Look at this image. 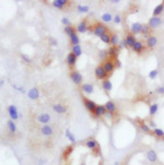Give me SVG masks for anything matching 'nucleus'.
Returning <instances> with one entry per match:
<instances>
[{
	"instance_id": "obj_22",
	"label": "nucleus",
	"mask_w": 164,
	"mask_h": 165,
	"mask_svg": "<svg viewBox=\"0 0 164 165\" xmlns=\"http://www.w3.org/2000/svg\"><path fill=\"white\" fill-rule=\"evenodd\" d=\"M7 125H8L9 132H10L11 135H14L15 132H16V125L14 124V120H8Z\"/></svg>"
},
{
	"instance_id": "obj_44",
	"label": "nucleus",
	"mask_w": 164,
	"mask_h": 165,
	"mask_svg": "<svg viewBox=\"0 0 164 165\" xmlns=\"http://www.w3.org/2000/svg\"><path fill=\"white\" fill-rule=\"evenodd\" d=\"M21 58L24 60L25 62H31V58L27 55H25V54H22V55H21Z\"/></svg>"
},
{
	"instance_id": "obj_31",
	"label": "nucleus",
	"mask_w": 164,
	"mask_h": 165,
	"mask_svg": "<svg viewBox=\"0 0 164 165\" xmlns=\"http://www.w3.org/2000/svg\"><path fill=\"white\" fill-rule=\"evenodd\" d=\"M66 137H67V139L70 141V142H72V143H75V136L72 135V132L70 131L69 129H67L66 130Z\"/></svg>"
},
{
	"instance_id": "obj_53",
	"label": "nucleus",
	"mask_w": 164,
	"mask_h": 165,
	"mask_svg": "<svg viewBox=\"0 0 164 165\" xmlns=\"http://www.w3.org/2000/svg\"><path fill=\"white\" fill-rule=\"evenodd\" d=\"M3 84H5V79H3V78H1V79H0V85H1V86H3Z\"/></svg>"
},
{
	"instance_id": "obj_2",
	"label": "nucleus",
	"mask_w": 164,
	"mask_h": 165,
	"mask_svg": "<svg viewBox=\"0 0 164 165\" xmlns=\"http://www.w3.org/2000/svg\"><path fill=\"white\" fill-rule=\"evenodd\" d=\"M94 73H95V77L97 78V79H105L106 77H107V72L105 71V69L103 68V66H97L96 68H95V71H94Z\"/></svg>"
},
{
	"instance_id": "obj_57",
	"label": "nucleus",
	"mask_w": 164,
	"mask_h": 165,
	"mask_svg": "<svg viewBox=\"0 0 164 165\" xmlns=\"http://www.w3.org/2000/svg\"><path fill=\"white\" fill-rule=\"evenodd\" d=\"M80 165H85V164H84V163H82V164H80Z\"/></svg>"
},
{
	"instance_id": "obj_20",
	"label": "nucleus",
	"mask_w": 164,
	"mask_h": 165,
	"mask_svg": "<svg viewBox=\"0 0 164 165\" xmlns=\"http://www.w3.org/2000/svg\"><path fill=\"white\" fill-rule=\"evenodd\" d=\"M88 30H89V27H88L85 21H81L79 24H78V26H77V31H78L79 33H85Z\"/></svg>"
},
{
	"instance_id": "obj_47",
	"label": "nucleus",
	"mask_w": 164,
	"mask_h": 165,
	"mask_svg": "<svg viewBox=\"0 0 164 165\" xmlns=\"http://www.w3.org/2000/svg\"><path fill=\"white\" fill-rule=\"evenodd\" d=\"M156 92H158L159 94H164V86H159V88L156 89Z\"/></svg>"
},
{
	"instance_id": "obj_34",
	"label": "nucleus",
	"mask_w": 164,
	"mask_h": 165,
	"mask_svg": "<svg viewBox=\"0 0 164 165\" xmlns=\"http://www.w3.org/2000/svg\"><path fill=\"white\" fill-rule=\"evenodd\" d=\"M99 58H101V59L106 60V58L108 57V51H107L106 49L99 50Z\"/></svg>"
},
{
	"instance_id": "obj_10",
	"label": "nucleus",
	"mask_w": 164,
	"mask_h": 165,
	"mask_svg": "<svg viewBox=\"0 0 164 165\" xmlns=\"http://www.w3.org/2000/svg\"><path fill=\"white\" fill-rule=\"evenodd\" d=\"M142 29H143V25L141 24V23H139V22H134V23H132L131 26H130V30H131V32H132L134 34H139V33H141V32H142Z\"/></svg>"
},
{
	"instance_id": "obj_46",
	"label": "nucleus",
	"mask_w": 164,
	"mask_h": 165,
	"mask_svg": "<svg viewBox=\"0 0 164 165\" xmlns=\"http://www.w3.org/2000/svg\"><path fill=\"white\" fill-rule=\"evenodd\" d=\"M49 42H50V45L51 46H57V40H55L54 37H50Z\"/></svg>"
},
{
	"instance_id": "obj_49",
	"label": "nucleus",
	"mask_w": 164,
	"mask_h": 165,
	"mask_svg": "<svg viewBox=\"0 0 164 165\" xmlns=\"http://www.w3.org/2000/svg\"><path fill=\"white\" fill-rule=\"evenodd\" d=\"M115 66L118 67V68H121V62H120L118 59H116V61H115Z\"/></svg>"
},
{
	"instance_id": "obj_23",
	"label": "nucleus",
	"mask_w": 164,
	"mask_h": 165,
	"mask_svg": "<svg viewBox=\"0 0 164 165\" xmlns=\"http://www.w3.org/2000/svg\"><path fill=\"white\" fill-rule=\"evenodd\" d=\"M105 108H106L107 112L112 113V114L116 112V105H115L114 102H112V101H108V102L105 104Z\"/></svg>"
},
{
	"instance_id": "obj_37",
	"label": "nucleus",
	"mask_w": 164,
	"mask_h": 165,
	"mask_svg": "<svg viewBox=\"0 0 164 165\" xmlns=\"http://www.w3.org/2000/svg\"><path fill=\"white\" fill-rule=\"evenodd\" d=\"M150 31H151V29H150V26L149 25H143V29H142V34L144 35V37H147V36L149 35V33H150Z\"/></svg>"
},
{
	"instance_id": "obj_1",
	"label": "nucleus",
	"mask_w": 164,
	"mask_h": 165,
	"mask_svg": "<svg viewBox=\"0 0 164 165\" xmlns=\"http://www.w3.org/2000/svg\"><path fill=\"white\" fill-rule=\"evenodd\" d=\"M106 31H107V27H106V26H104V25L101 24V23H97V24H95L94 29H93V33H94L97 37L101 38L104 34H106Z\"/></svg>"
},
{
	"instance_id": "obj_39",
	"label": "nucleus",
	"mask_w": 164,
	"mask_h": 165,
	"mask_svg": "<svg viewBox=\"0 0 164 165\" xmlns=\"http://www.w3.org/2000/svg\"><path fill=\"white\" fill-rule=\"evenodd\" d=\"M140 128H141V130H142V131L147 132V134L151 132V129H150V127L147 125V124H141V125H140Z\"/></svg>"
},
{
	"instance_id": "obj_55",
	"label": "nucleus",
	"mask_w": 164,
	"mask_h": 165,
	"mask_svg": "<svg viewBox=\"0 0 164 165\" xmlns=\"http://www.w3.org/2000/svg\"><path fill=\"white\" fill-rule=\"evenodd\" d=\"M110 2H113V3H117V2H118V0H112Z\"/></svg>"
},
{
	"instance_id": "obj_3",
	"label": "nucleus",
	"mask_w": 164,
	"mask_h": 165,
	"mask_svg": "<svg viewBox=\"0 0 164 165\" xmlns=\"http://www.w3.org/2000/svg\"><path fill=\"white\" fill-rule=\"evenodd\" d=\"M40 134L45 137H50V136L54 135V129H53V127L50 125H44L42 126L40 128Z\"/></svg>"
},
{
	"instance_id": "obj_41",
	"label": "nucleus",
	"mask_w": 164,
	"mask_h": 165,
	"mask_svg": "<svg viewBox=\"0 0 164 165\" xmlns=\"http://www.w3.org/2000/svg\"><path fill=\"white\" fill-rule=\"evenodd\" d=\"M158 70L156 69H154V70H152V71H150L149 72V78L150 79H155L156 78V75H158Z\"/></svg>"
},
{
	"instance_id": "obj_40",
	"label": "nucleus",
	"mask_w": 164,
	"mask_h": 165,
	"mask_svg": "<svg viewBox=\"0 0 164 165\" xmlns=\"http://www.w3.org/2000/svg\"><path fill=\"white\" fill-rule=\"evenodd\" d=\"M78 10H79V12H83V13H86V12L89 11V7H88V5H78Z\"/></svg>"
},
{
	"instance_id": "obj_11",
	"label": "nucleus",
	"mask_w": 164,
	"mask_h": 165,
	"mask_svg": "<svg viewBox=\"0 0 164 165\" xmlns=\"http://www.w3.org/2000/svg\"><path fill=\"white\" fill-rule=\"evenodd\" d=\"M107 113V110L105 108V105H97L96 108L94 110V115L95 117H101V116H104Z\"/></svg>"
},
{
	"instance_id": "obj_14",
	"label": "nucleus",
	"mask_w": 164,
	"mask_h": 165,
	"mask_svg": "<svg viewBox=\"0 0 164 165\" xmlns=\"http://www.w3.org/2000/svg\"><path fill=\"white\" fill-rule=\"evenodd\" d=\"M27 96L30 97L31 100H37V99L40 97V91L37 90L36 88H33V89L29 90V92H27Z\"/></svg>"
},
{
	"instance_id": "obj_29",
	"label": "nucleus",
	"mask_w": 164,
	"mask_h": 165,
	"mask_svg": "<svg viewBox=\"0 0 164 165\" xmlns=\"http://www.w3.org/2000/svg\"><path fill=\"white\" fill-rule=\"evenodd\" d=\"M70 42H71V44L73 46L75 45H79V43H80V38H79V36L77 35V34H72V35L70 36Z\"/></svg>"
},
{
	"instance_id": "obj_30",
	"label": "nucleus",
	"mask_w": 164,
	"mask_h": 165,
	"mask_svg": "<svg viewBox=\"0 0 164 165\" xmlns=\"http://www.w3.org/2000/svg\"><path fill=\"white\" fill-rule=\"evenodd\" d=\"M72 53L77 56V58L80 57V56L82 55V49H81V46L80 45H75L72 47Z\"/></svg>"
},
{
	"instance_id": "obj_45",
	"label": "nucleus",
	"mask_w": 164,
	"mask_h": 165,
	"mask_svg": "<svg viewBox=\"0 0 164 165\" xmlns=\"http://www.w3.org/2000/svg\"><path fill=\"white\" fill-rule=\"evenodd\" d=\"M61 23L62 24L65 25V26H69V24H70V21L67 19V18H62L61 19Z\"/></svg>"
},
{
	"instance_id": "obj_13",
	"label": "nucleus",
	"mask_w": 164,
	"mask_h": 165,
	"mask_svg": "<svg viewBox=\"0 0 164 165\" xmlns=\"http://www.w3.org/2000/svg\"><path fill=\"white\" fill-rule=\"evenodd\" d=\"M53 110L57 113V114H65L66 112L68 110V107L65 105H61V104H55L53 106Z\"/></svg>"
},
{
	"instance_id": "obj_51",
	"label": "nucleus",
	"mask_w": 164,
	"mask_h": 165,
	"mask_svg": "<svg viewBox=\"0 0 164 165\" xmlns=\"http://www.w3.org/2000/svg\"><path fill=\"white\" fill-rule=\"evenodd\" d=\"M18 91L21 92V93H25V90H24V88H23V86H19V88H18Z\"/></svg>"
},
{
	"instance_id": "obj_48",
	"label": "nucleus",
	"mask_w": 164,
	"mask_h": 165,
	"mask_svg": "<svg viewBox=\"0 0 164 165\" xmlns=\"http://www.w3.org/2000/svg\"><path fill=\"white\" fill-rule=\"evenodd\" d=\"M127 46V44H126V40H120V43H119V47L120 48H125Z\"/></svg>"
},
{
	"instance_id": "obj_36",
	"label": "nucleus",
	"mask_w": 164,
	"mask_h": 165,
	"mask_svg": "<svg viewBox=\"0 0 164 165\" xmlns=\"http://www.w3.org/2000/svg\"><path fill=\"white\" fill-rule=\"evenodd\" d=\"M65 32H66V34H68L69 36H71L72 34H75V29L72 27V26H65Z\"/></svg>"
},
{
	"instance_id": "obj_32",
	"label": "nucleus",
	"mask_w": 164,
	"mask_h": 165,
	"mask_svg": "<svg viewBox=\"0 0 164 165\" xmlns=\"http://www.w3.org/2000/svg\"><path fill=\"white\" fill-rule=\"evenodd\" d=\"M118 43H119V37L117 34H113L112 35V38H110V44L113 46H116L118 45Z\"/></svg>"
},
{
	"instance_id": "obj_7",
	"label": "nucleus",
	"mask_w": 164,
	"mask_h": 165,
	"mask_svg": "<svg viewBox=\"0 0 164 165\" xmlns=\"http://www.w3.org/2000/svg\"><path fill=\"white\" fill-rule=\"evenodd\" d=\"M103 68L105 69V71L107 72V73H110V72H113L115 69V62L113 60H105L104 62H103Z\"/></svg>"
},
{
	"instance_id": "obj_19",
	"label": "nucleus",
	"mask_w": 164,
	"mask_h": 165,
	"mask_svg": "<svg viewBox=\"0 0 164 165\" xmlns=\"http://www.w3.org/2000/svg\"><path fill=\"white\" fill-rule=\"evenodd\" d=\"M125 40H126L127 47H132V46L134 45V43L137 42V40H136V37H134L132 34H128V35L125 37Z\"/></svg>"
},
{
	"instance_id": "obj_16",
	"label": "nucleus",
	"mask_w": 164,
	"mask_h": 165,
	"mask_svg": "<svg viewBox=\"0 0 164 165\" xmlns=\"http://www.w3.org/2000/svg\"><path fill=\"white\" fill-rule=\"evenodd\" d=\"M85 145L89 148L90 150L94 151L95 149H97L99 148V143H97V141L94 140V139H89V140L85 141Z\"/></svg>"
},
{
	"instance_id": "obj_33",
	"label": "nucleus",
	"mask_w": 164,
	"mask_h": 165,
	"mask_svg": "<svg viewBox=\"0 0 164 165\" xmlns=\"http://www.w3.org/2000/svg\"><path fill=\"white\" fill-rule=\"evenodd\" d=\"M158 110H159V105L158 104H152V105H150V115L153 116L156 114V112H158Z\"/></svg>"
},
{
	"instance_id": "obj_18",
	"label": "nucleus",
	"mask_w": 164,
	"mask_h": 165,
	"mask_svg": "<svg viewBox=\"0 0 164 165\" xmlns=\"http://www.w3.org/2000/svg\"><path fill=\"white\" fill-rule=\"evenodd\" d=\"M107 51H108V56L110 58H116V57L118 56L119 49H118L116 46H110L108 49H107Z\"/></svg>"
},
{
	"instance_id": "obj_4",
	"label": "nucleus",
	"mask_w": 164,
	"mask_h": 165,
	"mask_svg": "<svg viewBox=\"0 0 164 165\" xmlns=\"http://www.w3.org/2000/svg\"><path fill=\"white\" fill-rule=\"evenodd\" d=\"M8 114L11 117V120H16L19 118V112L16 110V106L15 105L8 106Z\"/></svg>"
},
{
	"instance_id": "obj_27",
	"label": "nucleus",
	"mask_w": 164,
	"mask_h": 165,
	"mask_svg": "<svg viewBox=\"0 0 164 165\" xmlns=\"http://www.w3.org/2000/svg\"><path fill=\"white\" fill-rule=\"evenodd\" d=\"M132 49H134L136 53H141L142 49H143V45H142V43L137 40V42L134 43V45L132 46Z\"/></svg>"
},
{
	"instance_id": "obj_17",
	"label": "nucleus",
	"mask_w": 164,
	"mask_h": 165,
	"mask_svg": "<svg viewBox=\"0 0 164 165\" xmlns=\"http://www.w3.org/2000/svg\"><path fill=\"white\" fill-rule=\"evenodd\" d=\"M75 62H77V56L71 51V53H69L68 56H67V64H68L70 67H72V66L75 65Z\"/></svg>"
},
{
	"instance_id": "obj_42",
	"label": "nucleus",
	"mask_w": 164,
	"mask_h": 165,
	"mask_svg": "<svg viewBox=\"0 0 164 165\" xmlns=\"http://www.w3.org/2000/svg\"><path fill=\"white\" fill-rule=\"evenodd\" d=\"M72 149H73V148H72L71 145H69V147H67V148H66V150H65V156L66 157H67V156L72 152Z\"/></svg>"
},
{
	"instance_id": "obj_21",
	"label": "nucleus",
	"mask_w": 164,
	"mask_h": 165,
	"mask_svg": "<svg viewBox=\"0 0 164 165\" xmlns=\"http://www.w3.org/2000/svg\"><path fill=\"white\" fill-rule=\"evenodd\" d=\"M67 3H68L67 0H54L53 1V5L57 9H62Z\"/></svg>"
},
{
	"instance_id": "obj_24",
	"label": "nucleus",
	"mask_w": 164,
	"mask_h": 165,
	"mask_svg": "<svg viewBox=\"0 0 164 165\" xmlns=\"http://www.w3.org/2000/svg\"><path fill=\"white\" fill-rule=\"evenodd\" d=\"M158 44V38L155 37V36H150V37H148V40H147V45H148V47H150V48H152V47H154V46Z\"/></svg>"
},
{
	"instance_id": "obj_15",
	"label": "nucleus",
	"mask_w": 164,
	"mask_h": 165,
	"mask_svg": "<svg viewBox=\"0 0 164 165\" xmlns=\"http://www.w3.org/2000/svg\"><path fill=\"white\" fill-rule=\"evenodd\" d=\"M84 106H85V108L88 110H90V112H93L94 113V110L95 108H96V104H95L93 101H91V100H88V99H85L84 100Z\"/></svg>"
},
{
	"instance_id": "obj_56",
	"label": "nucleus",
	"mask_w": 164,
	"mask_h": 165,
	"mask_svg": "<svg viewBox=\"0 0 164 165\" xmlns=\"http://www.w3.org/2000/svg\"><path fill=\"white\" fill-rule=\"evenodd\" d=\"M115 165H119V163H117V162H116V163H115Z\"/></svg>"
},
{
	"instance_id": "obj_9",
	"label": "nucleus",
	"mask_w": 164,
	"mask_h": 165,
	"mask_svg": "<svg viewBox=\"0 0 164 165\" xmlns=\"http://www.w3.org/2000/svg\"><path fill=\"white\" fill-rule=\"evenodd\" d=\"M147 160L151 162V163H156L159 157H158V154L154 150H149L147 152Z\"/></svg>"
},
{
	"instance_id": "obj_25",
	"label": "nucleus",
	"mask_w": 164,
	"mask_h": 165,
	"mask_svg": "<svg viewBox=\"0 0 164 165\" xmlns=\"http://www.w3.org/2000/svg\"><path fill=\"white\" fill-rule=\"evenodd\" d=\"M163 10H164V3L158 5L153 10V16H159V15L163 12Z\"/></svg>"
},
{
	"instance_id": "obj_12",
	"label": "nucleus",
	"mask_w": 164,
	"mask_h": 165,
	"mask_svg": "<svg viewBox=\"0 0 164 165\" xmlns=\"http://www.w3.org/2000/svg\"><path fill=\"white\" fill-rule=\"evenodd\" d=\"M81 90L82 92H84L85 94H92L94 92V86L90 83H84L81 85Z\"/></svg>"
},
{
	"instance_id": "obj_28",
	"label": "nucleus",
	"mask_w": 164,
	"mask_h": 165,
	"mask_svg": "<svg viewBox=\"0 0 164 165\" xmlns=\"http://www.w3.org/2000/svg\"><path fill=\"white\" fill-rule=\"evenodd\" d=\"M101 20L104 21V22H110V21L114 20V19H113V16H112V14L109 12H105V13H103V14L101 15Z\"/></svg>"
},
{
	"instance_id": "obj_5",
	"label": "nucleus",
	"mask_w": 164,
	"mask_h": 165,
	"mask_svg": "<svg viewBox=\"0 0 164 165\" xmlns=\"http://www.w3.org/2000/svg\"><path fill=\"white\" fill-rule=\"evenodd\" d=\"M70 78H71V80L75 82V84H81L82 83V80H83V77L82 75L78 72V71H72L71 72V75H70Z\"/></svg>"
},
{
	"instance_id": "obj_8",
	"label": "nucleus",
	"mask_w": 164,
	"mask_h": 165,
	"mask_svg": "<svg viewBox=\"0 0 164 165\" xmlns=\"http://www.w3.org/2000/svg\"><path fill=\"white\" fill-rule=\"evenodd\" d=\"M37 121L40 124H43V125H47L50 121V115L47 113H42L37 116Z\"/></svg>"
},
{
	"instance_id": "obj_26",
	"label": "nucleus",
	"mask_w": 164,
	"mask_h": 165,
	"mask_svg": "<svg viewBox=\"0 0 164 165\" xmlns=\"http://www.w3.org/2000/svg\"><path fill=\"white\" fill-rule=\"evenodd\" d=\"M102 86L106 92H109V91L113 89V85H112V82L109 80H104L103 83H102Z\"/></svg>"
},
{
	"instance_id": "obj_6",
	"label": "nucleus",
	"mask_w": 164,
	"mask_h": 165,
	"mask_svg": "<svg viewBox=\"0 0 164 165\" xmlns=\"http://www.w3.org/2000/svg\"><path fill=\"white\" fill-rule=\"evenodd\" d=\"M162 24V20L160 19L159 16H152L151 19L149 20V26L150 29L152 30V29H156V27H159L160 25Z\"/></svg>"
},
{
	"instance_id": "obj_35",
	"label": "nucleus",
	"mask_w": 164,
	"mask_h": 165,
	"mask_svg": "<svg viewBox=\"0 0 164 165\" xmlns=\"http://www.w3.org/2000/svg\"><path fill=\"white\" fill-rule=\"evenodd\" d=\"M110 38H112V35H109V34H104V35L101 37V40L103 42V43H105V44H109L110 43Z\"/></svg>"
},
{
	"instance_id": "obj_43",
	"label": "nucleus",
	"mask_w": 164,
	"mask_h": 165,
	"mask_svg": "<svg viewBox=\"0 0 164 165\" xmlns=\"http://www.w3.org/2000/svg\"><path fill=\"white\" fill-rule=\"evenodd\" d=\"M114 22L116 23V24H119V23H121V16H120L119 14H116L114 18Z\"/></svg>"
},
{
	"instance_id": "obj_52",
	"label": "nucleus",
	"mask_w": 164,
	"mask_h": 165,
	"mask_svg": "<svg viewBox=\"0 0 164 165\" xmlns=\"http://www.w3.org/2000/svg\"><path fill=\"white\" fill-rule=\"evenodd\" d=\"M45 163H46V160H44V159H43V160H40L37 162V164L38 165H44Z\"/></svg>"
},
{
	"instance_id": "obj_54",
	"label": "nucleus",
	"mask_w": 164,
	"mask_h": 165,
	"mask_svg": "<svg viewBox=\"0 0 164 165\" xmlns=\"http://www.w3.org/2000/svg\"><path fill=\"white\" fill-rule=\"evenodd\" d=\"M12 88H13V89H15V90H18V88H19V86L15 84V83H13V84H12Z\"/></svg>"
},
{
	"instance_id": "obj_50",
	"label": "nucleus",
	"mask_w": 164,
	"mask_h": 165,
	"mask_svg": "<svg viewBox=\"0 0 164 165\" xmlns=\"http://www.w3.org/2000/svg\"><path fill=\"white\" fill-rule=\"evenodd\" d=\"M150 127H152V128H154V129L156 128V124L154 123L153 120H151V121H150Z\"/></svg>"
},
{
	"instance_id": "obj_38",
	"label": "nucleus",
	"mask_w": 164,
	"mask_h": 165,
	"mask_svg": "<svg viewBox=\"0 0 164 165\" xmlns=\"http://www.w3.org/2000/svg\"><path fill=\"white\" fill-rule=\"evenodd\" d=\"M153 134L156 136V137H164V131L162 129H160V128L153 129Z\"/></svg>"
}]
</instances>
